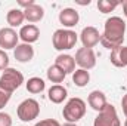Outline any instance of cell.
Returning <instances> with one entry per match:
<instances>
[{"label": "cell", "instance_id": "obj_7", "mask_svg": "<svg viewBox=\"0 0 127 126\" xmlns=\"http://www.w3.org/2000/svg\"><path fill=\"white\" fill-rule=\"evenodd\" d=\"M75 64L83 68V70H92L93 67L96 65V55L93 52V49L90 48H80L77 52H75Z\"/></svg>", "mask_w": 127, "mask_h": 126}, {"label": "cell", "instance_id": "obj_11", "mask_svg": "<svg viewBox=\"0 0 127 126\" xmlns=\"http://www.w3.org/2000/svg\"><path fill=\"white\" fill-rule=\"evenodd\" d=\"M18 34H19V39H21L24 43L31 45V43H34V42L38 40V37H40V30H38V27L34 25V24H27V25H22V27H21V30H19Z\"/></svg>", "mask_w": 127, "mask_h": 126}, {"label": "cell", "instance_id": "obj_5", "mask_svg": "<svg viewBox=\"0 0 127 126\" xmlns=\"http://www.w3.org/2000/svg\"><path fill=\"white\" fill-rule=\"evenodd\" d=\"M93 126H121L118 113L112 104H106L95 117Z\"/></svg>", "mask_w": 127, "mask_h": 126}, {"label": "cell", "instance_id": "obj_28", "mask_svg": "<svg viewBox=\"0 0 127 126\" xmlns=\"http://www.w3.org/2000/svg\"><path fill=\"white\" fill-rule=\"evenodd\" d=\"M121 108H123V113H124V116H126V119H127V94L121 99Z\"/></svg>", "mask_w": 127, "mask_h": 126}, {"label": "cell", "instance_id": "obj_23", "mask_svg": "<svg viewBox=\"0 0 127 126\" xmlns=\"http://www.w3.org/2000/svg\"><path fill=\"white\" fill-rule=\"evenodd\" d=\"M6 68H9V57L3 49H0V71Z\"/></svg>", "mask_w": 127, "mask_h": 126}, {"label": "cell", "instance_id": "obj_12", "mask_svg": "<svg viewBox=\"0 0 127 126\" xmlns=\"http://www.w3.org/2000/svg\"><path fill=\"white\" fill-rule=\"evenodd\" d=\"M13 57L18 63H30L34 58V49L28 43H21L13 49Z\"/></svg>", "mask_w": 127, "mask_h": 126}, {"label": "cell", "instance_id": "obj_19", "mask_svg": "<svg viewBox=\"0 0 127 126\" xmlns=\"http://www.w3.org/2000/svg\"><path fill=\"white\" fill-rule=\"evenodd\" d=\"M72 82L75 86L78 88H84L89 82H90V73L87 70H83V68H78L72 73Z\"/></svg>", "mask_w": 127, "mask_h": 126}, {"label": "cell", "instance_id": "obj_10", "mask_svg": "<svg viewBox=\"0 0 127 126\" xmlns=\"http://www.w3.org/2000/svg\"><path fill=\"white\" fill-rule=\"evenodd\" d=\"M80 21V15L75 9L72 7H65L59 12V22L62 24L64 27H66L68 30L71 27H75Z\"/></svg>", "mask_w": 127, "mask_h": 126}, {"label": "cell", "instance_id": "obj_15", "mask_svg": "<svg viewBox=\"0 0 127 126\" xmlns=\"http://www.w3.org/2000/svg\"><path fill=\"white\" fill-rule=\"evenodd\" d=\"M87 102H89V105H90L93 110H96L97 113L108 104L106 96H105V94H103L102 91H92V92L89 94V96H87Z\"/></svg>", "mask_w": 127, "mask_h": 126}, {"label": "cell", "instance_id": "obj_9", "mask_svg": "<svg viewBox=\"0 0 127 126\" xmlns=\"http://www.w3.org/2000/svg\"><path fill=\"white\" fill-rule=\"evenodd\" d=\"M80 40L83 43V48H95L97 43H100V33L93 25H87L81 30Z\"/></svg>", "mask_w": 127, "mask_h": 126}, {"label": "cell", "instance_id": "obj_2", "mask_svg": "<svg viewBox=\"0 0 127 126\" xmlns=\"http://www.w3.org/2000/svg\"><path fill=\"white\" fill-rule=\"evenodd\" d=\"M86 114V102L81 98H71L62 110L64 119L68 123H77Z\"/></svg>", "mask_w": 127, "mask_h": 126}, {"label": "cell", "instance_id": "obj_18", "mask_svg": "<svg viewBox=\"0 0 127 126\" xmlns=\"http://www.w3.org/2000/svg\"><path fill=\"white\" fill-rule=\"evenodd\" d=\"M6 21L7 24L10 25V28L13 27H21L22 22L25 21V16H24V10L21 9H10L6 15Z\"/></svg>", "mask_w": 127, "mask_h": 126}, {"label": "cell", "instance_id": "obj_6", "mask_svg": "<svg viewBox=\"0 0 127 126\" xmlns=\"http://www.w3.org/2000/svg\"><path fill=\"white\" fill-rule=\"evenodd\" d=\"M16 113L22 122H31L34 119H37L40 114V104L32 98H27L18 105Z\"/></svg>", "mask_w": 127, "mask_h": 126}, {"label": "cell", "instance_id": "obj_17", "mask_svg": "<svg viewBox=\"0 0 127 126\" xmlns=\"http://www.w3.org/2000/svg\"><path fill=\"white\" fill-rule=\"evenodd\" d=\"M68 96V91L61 86V85H53L49 91H47V98L53 102V104H62Z\"/></svg>", "mask_w": 127, "mask_h": 126}, {"label": "cell", "instance_id": "obj_20", "mask_svg": "<svg viewBox=\"0 0 127 126\" xmlns=\"http://www.w3.org/2000/svg\"><path fill=\"white\" fill-rule=\"evenodd\" d=\"M25 88H27V91L30 94H41L44 91V88H46V83L40 77H31L25 83Z\"/></svg>", "mask_w": 127, "mask_h": 126}, {"label": "cell", "instance_id": "obj_24", "mask_svg": "<svg viewBox=\"0 0 127 126\" xmlns=\"http://www.w3.org/2000/svg\"><path fill=\"white\" fill-rule=\"evenodd\" d=\"M10 96H12V94H9V92H6L4 89H1V88H0V110L6 107V104L9 102Z\"/></svg>", "mask_w": 127, "mask_h": 126}, {"label": "cell", "instance_id": "obj_31", "mask_svg": "<svg viewBox=\"0 0 127 126\" xmlns=\"http://www.w3.org/2000/svg\"><path fill=\"white\" fill-rule=\"evenodd\" d=\"M124 126H127V119H126V122H124Z\"/></svg>", "mask_w": 127, "mask_h": 126}, {"label": "cell", "instance_id": "obj_27", "mask_svg": "<svg viewBox=\"0 0 127 126\" xmlns=\"http://www.w3.org/2000/svg\"><path fill=\"white\" fill-rule=\"evenodd\" d=\"M18 4L22 6V7H25V9H28L30 6L35 4V1H34V0H18Z\"/></svg>", "mask_w": 127, "mask_h": 126}, {"label": "cell", "instance_id": "obj_3", "mask_svg": "<svg viewBox=\"0 0 127 126\" xmlns=\"http://www.w3.org/2000/svg\"><path fill=\"white\" fill-rule=\"evenodd\" d=\"M78 40V34L68 28H59L53 33L52 36V43L56 51H69L75 46Z\"/></svg>", "mask_w": 127, "mask_h": 126}, {"label": "cell", "instance_id": "obj_1", "mask_svg": "<svg viewBox=\"0 0 127 126\" xmlns=\"http://www.w3.org/2000/svg\"><path fill=\"white\" fill-rule=\"evenodd\" d=\"M126 34V22L120 16H111L105 21L103 33L100 34V43L103 48L112 51L123 46Z\"/></svg>", "mask_w": 127, "mask_h": 126}, {"label": "cell", "instance_id": "obj_14", "mask_svg": "<svg viewBox=\"0 0 127 126\" xmlns=\"http://www.w3.org/2000/svg\"><path fill=\"white\" fill-rule=\"evenodd\" d=\"M55 65H58L65 74H69V73L72 74L75 71V60H74V57H71L68 54L58 55L55 60Z\"/></svg>", "mask_w": 127, "mask_h": 126}, {"label": "cell", "instance_id": "obj_29", "mask_svg": "<svg viewBox=\"0 0 127 126\" xmlns=\"http://www.w3.org/2000/svg\"><path fill=\"white\" fill-rule=\"evenodd\" d=\"M121 4H123V12H124V16L127 18V0H124Z\"/></svg>", "mask_w": 127, "mask_h": 126}, {"label": "cell", "instance_id": "obj_26", "mask_svg": "<svg viewBox=\"0 0 127 126\" xmlns=\"http://www.w3.org/2000/svg\"><path fill=\"white\" fill-rule=\"evenodd\" d=\"M0 126H12V117L7 113H0Z\"/></svg>", "mask_w": 127, "mask_h": 126}, {"label": "cell", "instance_id": "obj_21", "mask_svg": "<svg viewBox=\"0 0 127 126\" xmlns=\"http://www.w3.org/2000/svg\"><path fill=\"white\" fill-rule=\"evenodd\" d=\"M65 73H64L62 70L58 67V65H50L49 68H47V79L52 82V83H62L64 82V79H65Z\"/></svg>", "mask_w": 127, "mask_h": 126}, {"label": "cell", "instance_id": "obj_4", "mask_svg": "<svg viewBox=\"0 0 127 126\" xmlns=\"http://www.w3.org/2000/svg\"><path fill=\"white\" fill-rule=\"evenodd\" d=\"M24 83V74L21 71H18L16 68H6L3 70L1 76H0V88L4 89L9 94H13L21 85Z\"/></svg>", "mask_w": 127, "mask_h": 126}, {"label": "cell", "instance_id": "obj_25", "mask_svg": "<svg viewBox=\"0 0 127 126\" xmlns=\"http://www.w3.org/2000/svg\"><path fill=\"white\" fill-rule=\"evenodd\" d=\"M34 126H62L58 120H55V119H44V120H40L37 125Z\"/></svg>", "mask_w": 127, "mask_h": 126}, {"label": "cell", "instance_id": "obj_8", "mask_svg": "<svg viewBox=\"0 0 127 126\" xmlns=\"http://www.w3.org/2000/svg\"><path fill=\"white\" fill-rule=\"evenodd\" d=\"M18 39H19V34L13 28H10V27L0 28V48L3 51L15 49L18 46Z\"/></svg>", "mask_w": 127, "mask_h": 126}, {"label": "cell", "instance_id": "obj_22", "mask_svg": "<svg viewBox=\"0 0 127 126\" xmlns=\"http://www.w3.org/2000/svg\"><path fill=\"white\" fill-rule=\"evenodd\" d=\"M118 4H121L120 1H115V0H99L97 1V9H99V12H102V13H109V12H112Z\"/></svg>", "mask_w": 127, "mask_h": 126}, {"label": "cell", "instance_id": "obj_30", "mask_svg": "<svg viewBox=\"0 0 127 126\" xmlns=\"http://www.w3.org/2000/svg\"><path fill=\"white\" fill-rule=\"evenodd\" d=\"M62 126H77V123H68V122H66V123L62 125Z\"/></svg>", "mask_w": 127, "mask_h": 126}, {"label": "cell", "instance_id": "obj_13", "mask_svg": "<svg viewBox=\"0 0 127 126\" xmlns=\"http://www.w3.org/2000/svg\"><path fill=\"white\" fill-rule=\"evenodd\" d=\"M109 60L114 67H118V68L127 67V46H120V48L112 49Z\"/></svg>", "mask_w": 127, "mask_h": 126}, {"label": "cell", "instance_id": "obj_16", "mask_svg": "<svg viewBox=\"0 0 127 126\" xmlns=\"http://www.w3.org/2000/svg\"><path fill=\"white\" fill-rule=\"evenodd\" d=\"M24 16H25V19L28 21V22H40L41 19H43V16H44V9L40 6V4H32L30 6L28 9H24Z\"/></svg>", "mask_w": 127, "mask_h": 126}]
</instances>
